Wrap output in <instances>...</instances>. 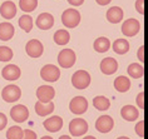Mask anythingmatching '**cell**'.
<instances>
[{
    "label": "cell",
    "mask_w": 148,
    "mask_h": 139,
    "mask_svg": "<svg viewBox=\"0 0 148 139\" xmlns=\"http://www.w3.org/2000/svg\"><path fill=\"white\" fill-rule=\"evenodd\" d=\"M72 84L75 89H87L90 84V75L86 70H77L72 76Z\"/></svg>",
    "instance_id": "1"
},
{
    "label": "cell",
    "mask_w": 148,
    "mask_h": 139,
    "mask_svg": "<svg viewBox=\"0 0 148 139\" xmlns=\"http://www.w3.org/2000/svg\"><path fill=\"white\" fill-rule=\"evenodd\" d=\"M62 23L65 25L66 28H75L78 27L80 23V14L78 10L75 9H66L64 13L62 14Z\"/></svg>",
    "instance_id": "2"
},
{
    "label": "cell",
    "mask_w": 148,
    "mask_h": 139,
    "mask_svg": "<svg viewBox=\"0 0 148 139\" xmlns=\"http://www.w3.org/2000/svg\"><path fill=\"white\" fill-rule=\"evenodd\" d=\"M40 76H42V79L45 80V82L53 83L59 79L60 70H59L58 67H55L53 64H47V65H44L42 68V70H40Z\"/></svg>",
    "instance_id": "3"
},
{
    "label": "cell",
    "mask_w": 148,
    "mask_h": 139,
    "mask_svg": "<svg viewBox=\"0 0 148 139\" xmlns=\"http://www.w3.org/2000/svg\"><path fill=\"white\" fill-rule=\"evenodd\" d=\"M69 132L73 137H80L88 132V123L82 118H75L69 123Z\"/></svg>",
    "instance_id": "4"
},
{
    "label": "cell",
    "mask_w": 148,
    "mask_h": 139,
    "mask_svg": "<svg viewBox=\"0 0 148 139\" xmlns=\"http://www.w3.org/2000/svg\"><path fill=\"white\" fill-rule=\"evenodd\" d=\"M1 97H3V99H4L6 103H14V102L20 99L21 90H20V88L18 85L12 84V85H8V87H5L4 89H3Z\"/></svg>",
    "instance_id": "5"
},
{
    "label": "cell",
    "mask_w": 148,
    "mask_h": 139,
    "mask_svg": "<svg viewBox=\"0 0 148 139\" xmlns=\"http://www.w3.org/2000/svg\"><path fill=\"white\" fill-rule=\"evenodd\" d=\"M69 109L73 114H77V115H80L83 113L87 112L88 109V102L84 97H75L70 100V104H69Z\"/></svg>",
    "instance_id": "6"
},
{
    "label": "cell",
    "mask_w": 148,
    "mask_h": 139,
    "mask_svg": "<svg viewBox=\"0 0 148 139\" xmlns=\"http://www.w3.org/2000/svg\"><path fill=\"white\" fill-rule=\"evenodd\" d=\"M75 53L72 49H64L59 53L58 55V63L62 68H70L75 63Z\"/></svg>",
    "instance_id": "7"
},
{
    "label": "cell",
    "mask_w": 148,
    "mask_h": 139,
    "mask_svg": "<svg viewBox=\"0 0 148 139\" xmlns=\"http://www.w3.org/2000/svg\"><path fill=\"white\" fill-rule=\"evenodd\" d=\"M10 117H12V119L14 120V122L23 123V122H25V120L28 119L29 110H28V108L25 107V105L18 104V105H15V107L12 108V110H10Z\"/></svg>",
    "instance_id": "8"
},
{
    "label": "cell",
    "mask_w": 148,
    "mask_h": 139,
    "mask_svg": "<svg viewBox=\"0 0 148 139\" xmlns=\"http://www.w3.org/2000/svg\"><path fill=\"white\" fill-rule=\"evenodd\" d=\"M25 50H27V54L32 58H39L40 55L43 54L44 52V48H43V44L36 39H33V40H29L25 45Z\"/></svg>",
    "instance_id": "9"
},
{
    "label": "cell",
    "mask_w": 148,
    "mask_h": 139,
    "mask_svg": "<svg viewBox=\"0 0 148 139\" xmlns=\"http://www.w3.org/2000/svg\"><path fill=\"white\" fill-rule=\"evenodd\" d=\"M140 29V24L137 19H128L125 20L123 25H122V33L125 35V36H134L136 34H138Z\"/></svg>",
    "instance_id": "10"
},
{
    "label": "cell",
    "mask_w": 148,
    "mask_h": 139,
    "mask_svg": "<svg viewBox=\"0 0 148 139\" xmlns=\"http://www.w3.org/2000/svg\"><path fill=\"white\" fill-rule=\"evenodd\" d=\"M114 127V120L109 115H102L99 117L98 120L95 122V129L99 133H108L113 129Z\"/></svg>",
    "instance_id": "11"
},
{
    "label": "cell",
    "mask_w": 148,
    "mask_h": 139,
    "mask_svg": "<svg viewBox=\"0 0 148 139\" xmlns=\"http://www.w3.org/2000/svg\"><path fill=\"white\" fill-rule=\"evenodd\" d=\"M54 95H55L54 88L49 87V85H42V87L38 88V90H36V98H38L39 102H42V103H48V102H50L54 98Z\"/></svg>",
    "instance_id": "12"
},
{
    "label": "cell",
    "mask_w": 148,
    "mask_h": 139,
    "mask_svg": "<svg viewBox=\"0 0 148 139\" xmlns=\"http://www.w3.org/2000/svg\"><path fill=\"white\" fill-rule=\"evenodd\" d=\"M118 69V63L114 58H104L102 61H101V72L106 75H112L117 72Z\"/></svg>",
    "instance_id": "13"
},
{
    "label": "cell",
    "mask_w": 148,
    "mask_h": 139,
    "mask_svg": "<svg viewBox=\"0 0 148 139\" xmlns=\"http://www.w3.org/2000/svg\"><path fill=\"white\" fill-rule=\"evenodd\" d=\"M54 25V18L49 13H42L36 18V27L40 30H48Z\"/></svg>",
    "instance_id": "14"
},
{
    "label": "cell",
    "mask_w": 148,
    "mask_h": 139,
    "mask_svg": "<svg viewBox=\"0 0 148 139\" xmlns=\"http://www.w3.org/2000/svg\"><path fill=\"white\" fill-rule=\"evenodd\" d=\"M44 128L48 130V132H51V133H55V132L60 130L62 127H63V119L58 115H54V117H50L44 120L43 123Z\"/></svg>",
    "instance_id": "15"
},
{
    "label": "cell",
    "mask_w": 148,
    "mask_h": 139,
    "mask_svg": "<svg viewBox=\"0 0 148 139\" xmlns=\"http://www.w3.org/2000/svg\"><path fill=\"white\" fill-rule=\"evenodd\" d=\"M20 74H21L20 68L16 67V65H14V64L6 65V67L3 69V72H1L3 78H4L5 80H10V82H12V80L19 79L20 78Z\"/></svg>",
    "instance_id": "16"
},
{
    "label": "cell",
    "mask_w": 148,
    "mask_h": 139,
    "mask_svg": "<svg viewBox=\"0 0 148 139\" xmlns=\"http://www.w3.org/2000/svg\"><path fill=\"white\" fill-rule=\"evenodd\" d=\"M0 14L4 19H13L16 14V6L13 1H4L0 6Z\"/></svg>",
    "instance_id": "17"
},
{
    "label": "cell",
    "mask_w": 148,
    "mask_h": 139,
    "mask_svg": "<svg viewBox=\"0 0 148 139\" xmlns=\"http://www.w3.org/2000/svg\"><path fill=\"white\" fill-rule=\"evenodd\" d=\"M35 112L40 117H47L51 112H54V103L53 102H48V103H42V102H36L35 104Z\"/></svg>",
    "instance_id": "18"
},
{
    "label": "cell",
    "mask_w": 148,
    "mask_h": 139,
    "mask_svg": "<svg viewBox=\"0 0 148 139\" xmlns=\"http://www.w3.org/2000/svg\"><path fill=\"white\" fill-rule=\"evenodd\" d=\"M123 19V10L118 6H113L107 10V20L112 24H117Z\"/></svg>",
    "instance_id": "19"
},
{
    "label": "cell",
    "mask_w": 148,
    "mask_h": 139,
    "mask_svg": "<svg viewBox=\"0 0 148 139\" xmlns=\"http://www.w3.org/2000/svg\"><path fill=\"white\" fill-rule=\"evenodd\" d=\"M14 27L10 23H1L0 24V40L3 42H8L14 36Z\"/></svg>",
    "instance_id": "20"
},
{
    "label": "cell",
    "mask_w": 148,
    "mask_h": 139,
    "mask_svg": "<svg viewBox=\"0 0 148 139\" xmlns=\"http://www.w3.org/2000/svg\"><path fill=\"white\" fill-rule=\"evenodd\" d=\"M121 114L123 117V119L128 120V122H133L138 118L139 112L137 110V108H134L133 105H124L121 110Z\"/></svg>",
    "instance_id": "21"
},
{
    "label": "cell",
    "mask_w": 148,
    "mask_h": 139,
    "mask_svg": "<svg viewBox=\"0 0 148 139\" xmlns=\"http://www.w3.org/2000/svg\"><path fill=\"white\" fill-rule=\"evenodd\" d=\"M114 88H116V90H118L119 93H124V91L129 90V88H131V80H129L127 76H118L114 80Z\"/></svg>",
    "instance_id": "22"
},
{
    "label": "cell",
    "mask_w": 148,
    "mask_h": 139,
    "mask_svg": "<svg viewBox=\"0 0 148 139\" xmlns=\"http://www.w3.org/2000/svg\"><path fill=\"white\" fill-rule=\"evenodd\" d=\"M112 48L117 54L123 55V54H125L129 50V43L127 42V40H124V39H117L116 42L113 43Z\"/></svg>",
    "instance_id": "23"
},
{
    "label": "cell",
    "mask_w": 148,
    "mask_h": 139,
    "mask_svg": "<svg viewBox=\"0 0 148 139\" xmlns=\"http://www.w3.org/2000/svg\"><path fill=\"white\" fill-rule=\"evenodd\" d=\"M128 74L134 79H138V78H142L143 74H144V68L142 64H138V63H133L128 67L127 69Z\"/></svg>",
    "instance_id": "24"
},
{
    "label": "cell",
    "mask_w": 148,
    "mask_h": 139,
    "mask_svg": "<svg viewBox=\"0 0 148 139\" xmlns=\"http://www.w3.org/2000/svg\"><path fill=\"white\" fill-rule=\"evenodd\" d=\"M94 50L98 53H106L110 48V42L104 36H101L94 42Z\"/></svg>",
    "instance_id": "25"
},
{
    "label": "cell",
    "mask_w": 148,
    "mask_h": 139,
    "mask_svg": "<svg viewBox=\"0 0 148 139\" xmlns=\"http://www.w3.org/2000/svg\"><path fill=\"white\" fill-rule=\"evenodd\" d=\"M93 105H94L95 109L104 112V110H108V108L110 107V102L107 99L106 97L98 95V97H95L93 99Z\"/></svg>",
    "instance_id": "26"
},
{
    "label": "cell",
    "mask_w": 148,
    "mask_h": 139,
    "mask_svg": "<svg viewBox=\"0 0 148 139\" xmlns=\"http://www.w3.org/2000/svg\"><path fill=\"white\" fill-rule=\"evenodd\" d=\"M69 39H70V34L66 30H58L54 34V42L58 45H65V44H68Z\"/></svg>",
    "instance_id": "27"
},
{
    "label": "cell",
    "mask_w": 148,
    "mask_h": 139,
    "mask_svg": "<svg viewBox=\"0 0 148 139\" xmlns=\"http://www.w3.org/2000/svg\"><path fill=\"white\" fill-rule=\"evenodd\" d=\"M19 6L25 13L34 12L38 6V0H19Z\"/></svg>",
    "instance_id": "28"
},
{
    "label": "cell",
    "mask_w": 148,
    "mask_h": 139,
    "mask_svg": "<svg viewBox=\"0 0 148 139\" xmlns=\"http://www.w3.org/2000/svg\"><path fill=\"white\" fill-rule=\"evenodd\" d=\"M24 135V129L20 127H10L9 130L6 132V138L8 139H21Z\"/></svg>",
    "instance_id": "29"
},
{
    "label": "cell",
    "mask_w": 148,
    "mask_h": 139,
    "mask_svg": "<svg viewBox=\"0 0 148 139\" xmlns=\"http://www.w3.org/2000/svg\"><path fill=\"white\" fill-rule=\"evenodd\" d=\"M19 27L23 29L24 31L29 33L33 29V19L30 15H23L19 19Z\"/></svg>",
    "instance_id": "30"
},
{
    "label": "cell",
    "mask_w": 148,
    "mask_h": 139,
    "mask_svg": "<svg viewBox=\"0 0 148 139\" xmlns=\"http://www.w3.org/2000/svg\"><path fill=\"white\" fill-rule=\"evenodd\" d=\"M13 58V50L8 46H0V61H9Z\"/></svg>",
    "instance_id": "31"
},
{
    "label": "cell",
    "mask_w": 148,
    "mask_h": 139,
    "mask_svg": "<svg viewBox=\"0 0 148 139\" xmlns=\"http://www.w3.org/2000/svg\"><path fill=\"white\" fill-rule=\"evenodd\" d=\"M143 127H144V122H143V120H140V122H138V123H137V125H136V133L138 134L140 138H143V137H144Z\"/></svg>",
    "instance_id": "32"
},
{
    "label": "cell",
    "mask_w": 148,
    "mask_h": 139,
    "mask_svg": "<svg viewBox=\"0 0 148 139\" xmlns=\"http://www.w3.org/2000/svg\"><path fill=\"white\" fill-rule=\"evenodd\" d=\"M21 139H36V134H35V132L27 129V130H24V135Z\"/></svg>",
    "instance_id": "33"
},
{
    "label": "cell",
    "mask_w": 148,
    "mask_h": 139,
    "mask_svg": "<svg viewBox=\"0 0 148 139\" xmlns=\"http://www.w3.org/2000/svg\"><path fill=\"white\" fill-rule=\"evenodd\" d=\"M143 3H144V0H137V1H136V9H137V12H138L140 15H143V14H144Z\"/></svg>",
    "instance_id": "34"
},
{
    "label": "cell",
    "mask_w": 148,
    "mask_h": 139,
    "mask_svg": "<svg viewBox=\"0 0 148 139\" xmlns=\"http://www.w3.org/2000/svg\"><path fill=\"white\" fill-rule=\"evenodd\" d=\"M8 124V119H6V115L4 113H0V130H3Z\"/></svg>",
    "instance_id": "35"
},
{
    "label": "cell",
    "mask_w": 148,
    "mask_h": 139,
    "mask_svg": "<svg viewBox=\"0 0 148 139\" xmlns=\"http://www.w3.org/2000/svg\"><path fill=\"white\" fill-rule=\"evenodd\" d=\"M143 98H144V93L143 91H140V93L137 95V104H138V107L140 108V109H143L144 108V104H143Z\"/></svg>",
    "instance_id": "36"
},
{
    "label": "cell",
    "mask_w": 148,
    "mask_h": 139,
    "mask_svg": "<svg viewBox=\"0 0 148 139\" xmlns=\"http://www.w3.org/2000/svg\"><path fill=\"white\" fill-rule=\"evenodd\" d=\"M143 53H144V45H142L138 49V54H137V55H138V59L140 60V63H143L144 61V54Z\"/></svg>",
    "instance_id": "37"
},
{
    "label": "cell",
    "mask_w": 148,
    "mask_h": 139,
    "mask_svg": "<svg viewBox=\"0 0 148 139\" xmlns=\"http://www.w3.org/2000/svg\"><path fill=\"white\" fill-rule=\"evenodd\" d=\"M68 3L69 4H72L73 6H79V5H82L84 3V0H68Z\"/></svg>",
    "instance_id": "38"
},
{
    "label": "cell",
    "mask_w": 148,
    "mask_h": 139,
    "mask_svg": "<svg viewBox=\"0 0 148 139\" xmlns=\"http://www.w3.org/2000/svg\"><path fill=\"white\" fill-rule=\"evenodd\" d=\"M97 1V4H99V5H107V4H109L112 0H95Z\"/></svg>",
    "instance_id": "39"
},
{
    "label": "cell",
    "mask_w": 148,
    "mask_h": 139,
    "mask_svg": "<svg viewBox=\"0 0 148 139\" xmlns=\"http://www.w3.org/2000/svg\"><path fill=\"white\" fill-rule=\"evenodd\" d=\"M59 139H72V138H70V137H68V135H62V137L59 138Z\"/></svg>",
    "instance_id": "40"
},
{
    "label": "cell",
    "mask_w": 148,
    "mask_h": 139,
    "mask_svg": "<svg viewBox=\"0 0 148 139\" xmlns=\"http://www.w3.org/2000/svg\"><path fill=\"white\" fill-rule=\"evenodd\" d=\"M84 139H95V138H94V137H92V135H88V137H86Z\"/></svg>",
    "instance_id": "41"
},
{
    "label": "cell",
    "mask_w": 148,
    "mask_h": 139,
    "mask_svg": "<svg viewBox=\"0 0 148 139\" xmlns=\"http://www.w3.org/2000/svg\"><path fill=\"white\" fill-rule=\"evenodd\" d=\"M42 139H53V138H51V137H43Z\"/></svg>",
    "instance_id": "42"
},
{
    "label": "cell",
    "mask_w": 148,
    "mask_h": 139,
    "mask_svg": "<svg viewBox=\"0 0 148 139\" xmlns=\"http://www.w3.org/2000/svg\"><path fill=\"white\" fill-rule=\"evenodd\" d=\"M118 139H129V138H127V137H119Z\"/></svg>",
    "instance_id": "43"
}]
</instances>
